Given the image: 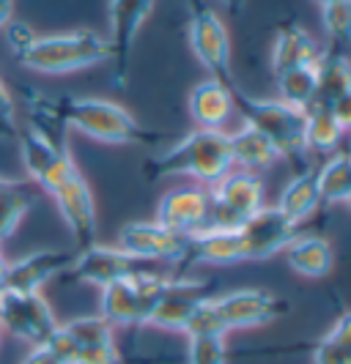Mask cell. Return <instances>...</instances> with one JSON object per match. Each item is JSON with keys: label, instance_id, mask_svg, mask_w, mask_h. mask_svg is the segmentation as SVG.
Here are the masks:
<instances>
[{"label": "cell", "instance_id": "f35d334b", "mask_svg": "<svg viewBox=\"0 0 351 364\" xmlns=\"http://www.w3.org/2000/svg\"><path fill=\"white\" fill-rule=\"evenodd\" d=\"M346 154H349V156H351V146H349V151H346Z\"/></svg>", "mask_w": 351, "mask_h": 364}, {"label": "cell", "instance_id": "6da1fadb", "mask_svg": "<svg viewBox=\"0 0 351 364\" xmlns=\"http://www.w3.org/2000/svg\"><path fill=\"white\" fill-rule=\"evenodd\" d=\"M143 170L151 181L165 178V176H187V178H195V183L201 186H211L225 173L234 170L231 137L228 132L195 129L182 143L146 159Z\"/></svg>", "mask_w": 351, "mask_h": 364}, {"label": "cell", "instance_id": "836d02e7", "mask_svg": "<svg viewBox=\"0 0 351 364\" xmlns=\"http://www.w3.org/2000/svg\"><path fill=\"white\" fill-rule=\"evenodd\" d=\"M327 340H332V343H337L340 348H346V350H351V312H346V315H340V318L335 321V326L330 328Z\"/></svg>", "mask_w": 351, "mask_h": 364}, {"label": "cell", "instance_id": "4dcf8cb0", "mask_svg": "<svg viewBox=\"0 0 351 364\" xmlns=\"http://www.w3.org/2000/svg\"><path fill=\"white\" fill-rule=\"evenodd\" d=\"M184 334L187 337H225L228 334L220 312L214 307V299H204L198 304V310L192 312V318L187 323Z\"/></svg>", "mask_w": 351, "mask_h": 364}, {"label": "cell", "instance_id": "d6986e66", "mask_svg": "<svg viewBox=\"0 0 351 364\" xmlns=\"http://www.w3.org/2000/svg\"><path fill=\"white\" fill-rule=\"evenodd\" d=\"M182 263H209V266L247 263L244 241L239 230H201L195 236H187V252Z\"/></svg>", "mask_w": 351, "mask_h": 364}, {"label": "cell", "instance_id": "2e32d148", "mask_svg": "<svg viewBox=\"0 0 351 364\" xmlns=\"http://www.w3.org/2000/svg\"><path fill=\"white\" fill-rule=\"evenodd\" d=\"M157 222L179 236H195L209 222V186L187 183L162 195L157 205Z\"/></svg>", "mask_w": 351, "mask_h": 364}, {"label": "cell", "instance_id": "d4e9b609", "mask_svg": "<svg viewBox=\"0 0 351 364\" xmlns=\"http://www.w3.org/2000/svg\"><path fill=\"white\" fill-rule=\"evenodd\" d=\"M343 127L337 124L330 105L313 102L305 109V146L310 154H335L343 140Z\"/></svg>", "mask_w": 351, "mask_h": 364}, {"label": "cell", "instance_id": "cb8c5ba5", "mask_svg": "<svg viewBox=\"0 0 351 364\" xmlns=\"http://www.w3.org/2000/svg\"><path fill=\"white\" fill-rule=\"evenodd\" d=\"M318 203H321L318 178H315V170L308 167V170L296 173L294 178L285 183V189H283V195H280L278 208L291 219V222L302 225L305 219H310L315 214Z\"/></svg>", "mask_w": 351, "mask_h": 364}, {"label": "cell", "instance_id": "7a4b0ae2", "mask_svg": "<svg viewBox=\"0 0 351 364\" xmlns=\"http://www.w3.org/2000/svg\"><path fill=\"white\" fill-rule=\"evenodd\" d=\"M56 109L66 127L83 132L85 137L110 143V146H157L162 134L143 129L132 112L108 102V99H93V96H66L58 99Z\"/></svg>", "mask_w": 351, "mask_h": 364}, {"label": "cell", "instance_id": "ba28073f", "mask_svg": "<svg viewBox=\"0 0 351 364\" xmlns=\"http://www.w3.org/2000/svg\"><path fill=\"white\" fill-rule=\"evenodd\" d=\"M61 326L53 307L41 293H19L0 288V328H9L14 337L31 348L44 346Z\"/></svg>", "mask_w": 351, "mask_h": 364}, {"label": "cell", "instance_id": "8fae6325", "mask_svg": "<svg viewBox=\"0 0 351 364\" xmlns=\"http://www.w3.org/2000/svg\"><path fill=\"white\" fill-rule=\"evenodd\" d=\"M151 11H154V0H110V9H108L110 38H108V44H110L112 80L118 88H124V82H127L135 38H137Z\"/></svg>", "mask_w": 351, "mask_h": 364}, {"label": "cell", "instance_id": "5b68a950", "mask_svg": "<svg viewBox=\"0 0 351 364\" xmlns=\"http://www.w3.org/2000/svg\"><path fill=\"white\" fill-rule=\"evenodd\" d=\"M258 208H263V183L256 173L234 167L209 186L206 230H239Z\"/></svg>", "mask_w": 351, "mask_h": 364}, {"label": "cell", "instance_id": "e575fe53", "mask_svg": "<svg viewBox=\"0 0 351 364\" xmlns=\"http://www.w3.org/2000/svg\"><path fill=\"white\" fill-rule=\"evenodd\" d=\"M330 107H332L335 118H337V124L343 127V132H349L351 129V91H346L343 96H337Z\"/></svg>", "mask_w": 351, "mask_h": 364}, {"label": "cell", "instance_id": "9a60e30c", "mask_svg": "<svg viewBox=\"0 0 351 364\" xmlns=\"http://www.w3.org/2000/svg\"><path fill=\"white\" fill-rule=\"evenodd\" d=\"M146 263L135 260L132 255H127L124 250L118 247H102V244H91L85 250H80L74 255L72 266L66 269L72 279L77 282H85V285H96V288H105L110 282L118 279H127L132 274L143 272Z\"/></svg>", "mask_w": 351, "mask_h": 364}, {"label": "cell", "instance_id": "83f0119b", "mask_svg": "<svg viewBox=\"0 0 351 364\" xmlns=\"http://www.w3.org/2000/svg\"><path fill=\"white\" fill-rule=\"evenodd\" d=\"M33 205V195L25 183L0 178V241L9 238L19 228V222Z\"/></svg>", "mask_w": 351, "mask_h": 364}, {"label": "cell", "instance_id": "9c48e42d", "mask_svg": "<svg viewBox=\"0 0 351 364\" xmlns=\"http://www.w3.org/2000/svg\"><path fill=\"white\" fill-rule=\"evenodd\" d=\"M19 156L25 164V173L44 189V192H56L61 183H66L72 176H77V164H74L69 148H61L50 143L47 137H41L33 129H19L17 134Z\"/></svg>", "mask_w": 351, "mask_h": 364}, {"label": "cell", "instance_id": "3957f363", "mask_svg": "<svg viewBox=\"0 0 351 364\" xmlns=\"http://www.w3.org/2000/svg\"><path fill=\"white\" fill-rule=\"evenodd\" d=\"M14 53L22 66L38 74H69L108 63L110 44L93 31H72L56 36H31L25 44L14 47Z\"/></svg>", "mask_w": 351, "mask_h": 364}, {"label": "cell", "instance_id": "277c9868", "mask_svg": "<svg viewBox=\"0 0 351 364\" xmlns=\"http://www.w3.org/2000/svg\"><path fill=\"white\" fill-rule=\"evenodd\" d=\"M234 102L241 112V124L261 132L272 146L278 148L280 159L291 162L296 173L308 170V146H305V109L291 107L280 99H258L236 85Z\"/></svg>", "mask_w": 351, "mask_h": 364}, {"label": "cell", "instance_id": "8992f818", "mask_svg": "<svg viewBox=\"0 0 351 364\" xmlns=\"http://www.w3.org/2000/svg\"><path fill=\"white\" fill-rule=\"evenodd\" d=\"M187 11H189V47L195 58L206 66L211 80L234 91L236 80L231 69V33L225 22L211 6H206V0L187 3Z\"/></svg>", "mask_w": 351, "mask_h": 364}, {"label": "cell", "instance_id": "e0dca14e", "mask_svg": "<svg viewBox=\"0 0 351 364\" xmlns=\"http://www.w3.org/2000/svg\"><path fill=\"white\" fill-rule=\"evenodd\" d=\"M53 198H56L58 211L77 241V247L85 250V247L96 244V203H93L91 186L83 178V173L61 183L53 192Z\"/></svg>", "mask_w": 351, "mask_h": 364}, {"label": "cell", "instance_id": "484cf974", "mask_svg": "<svg viewBox=\"0 0 351 364\" xmlns=\"http://www.w3.org/2000/svg\"><path fill=\"white\" fill-rule=\"evenodd\" d=\"M315 74H318V96L315 102L321 105H332L337 96L351 91V63L346 55L340 53H321L318 63H315Z\"/></svg>", "mask_w": 351, "mask_h": 364}, {"label": "cell", "instance_id": "44dd1931", "mask_svg": "<svg viewBox=\"0 0 351 364\" xmlns=\"http://www.w3.org/2000/svg\"><path fill=\"white\" fill-rule=\"evenodd\" d=\"M318 58H321V50L305 28H299L296 22L280 25L275 44H272V72H275V77L288 72V69H299V66H315Z\"/></svg>", "mask_w": 351, "mask_h": 364}, {"label": "cell", "instance_id": "1f68e13d", "mask_svg": "<svg viewBox=\"0 0 351 364\" xmlns=\"http://www.w3.org/2000/svg\"><path fill=\"white\" fill-rule=\"evenodd\" d=\"M189 340V364H225L228 350H225V337H187Z\"/></svg>", "mask_w": 351, "mask_h": 364}, {"label": "cell", "instance_id": "5bb4252c", "mask_svg": "<svg viewBox=\"0 0 351 364\" xmlns=\"http://www.w3.org/2000/svg\"><path fill=\"white\" fill-rule=\"evenodd\" d=\"M214 307L220 312L225 328L228 331H236V328H256L278 321L280 315L288 312V301L272 296L269 291L241 288V291L217 296L214 299Z\"/></svg>", "mask_w": 351, "mask_h": 364}, {"label": "cell", "instance_id": "4fadbf2b", "mask_svg": "<svg viewBox=\"0 0 351 364\" xmlns=\"http://www.w3.org/2000/svg\"><path fill=\"white\" fill-rule=\"evenodd\" d=\"M118 250H124L127 255H132L140 263H151V260L179 263V260H184L187 236L167 230L165 225H159L157 219L127 222L118 230Z\"/></svg>", "mask_w": 351, "mask_h": 364}, {"label": "cell", "instance_id": "f546056e", "mask_svg": "<svg viewBox=\"0 0 351 364\" xmlns=\"http://www.w3.org/2000/svg\"><path fill=\"white\" fill-rule=\"evenodd\" d=\"M324 31L332 41V53H340L351 47V0H335L321 6Z\"/></svg>", "mask_w": 351, "mask_h": 364}, {"label": "cell", "instance_id": "8d00e7d4", "mask_svg": "<svg viewBox=\"0 0 351 364\" xmlns=\"http://www.w3.org/2000/svg\"><path fill=\"white\" fill-rule=\"evenodd\" d=\"M220 3L231 14H241V11H244V0H220Z\"/></svg>", "mask_w": 351, "mask_h": 364}, {"label": "cell", "instance_id": "ab89813d", "mask_svg": "<svg viewBox=\"0 0 351 364\" xmlns=\"http://www.w3.org/2000/svg\"><path fill=\"white\" fill-rule=\"evenodd\" d=\"M346 203H349V205H351V198H349V200H346Z\"/></svg>", "mask_w": 351, "mask_h": 364}, {"label": "cell", "instance_id": "52a82bcc", "mask_svg": "<svg viewBox=\"0 0 351 364\" xmlns=\"http://www.w3.org/2000/svg\"><path fill=\"white\" fill-rule=\"evenodd\" d=\"M165 277L151 272H137L127 277V279H118V282H110L102 291V299H99V307H102V318L115 326H146L148 310L157 299V293L162 288Z\"/></svg>", "mask_w": 351, "mask_h": 364}, {"label": "cell", "instance_id": "74e56055", "mask_svg": "<svg viewBox=\"0 0 351 364\" xmlns=\"http://www.w3.org/2000/svg\"><path fill=\"white\" fill-rule=\"evenodd\" d=\"M318 3H321V6H327V3H335V0H318Z\"/></svg>", "mask_w": 351, "mask_h": 364}, {"label": "cell", "instance_id": "d590c367", "mask_svg": "<svg viewBox=\"0 0 351 364\" xmlns=\"http://www.w3.org/2000/svg\"><path fill=\"white\" fill-rule=\"evenodd\" d=\"M14 14V0H0V28Z\"/></svg>", "mask_w": 351, "mask_h": 364}, {"label": "cell", "instance_id": "30bf717a", "mask_svg": "<svg viewBox=\"0 0 351 364\" xmlns=\"http://www.w3.org/2000/svg\"><path fill=\"white\" fill-rule=\"evenodd\" d=\"M209 299V282L206 279H176L165 277L162 288L157 293L151 310H148L146 326L167 328V331H182L184 334L187 323L198 304Z\"/></svg>", "mask_w": 351, "mask_h": 364}, {"label": "cell", "instance_id": "7c38bea8", "mask_svg": "<svg viewBox=\"0 0 351 364\" xmlns=\"http://www.w3.org/2000/svg\"><path fill=\"white\" fill-rule=\"evenodd\" d=\"M239 236L244 241L247 260L256 263V260H269L285 252V247L299 236V225L285 217L278 205L275 208L263 205L241 225Z\"/></svg>", "mask_w": 351, "mask_h": 364}, {"label": "cell", "instance_id": "b9f144b4", "mask_svg": "<svg viewBox=\"0 0 351 364\" xmlns=\"http://www.w3.org/2000/svg\"><path fill=\"white\" fill-rule=\"evenodd\" d=\"M0 334H3V328H0Z\"/></svg>", "mask_w": 351, "mask_h": 364}, {"label": "cell", "instance_id": "ffe728a7", "mask_svg": "<svg viewBox=\"0 0 351 364\" xmlns=\"http://www.w3.org/2000/svg\"><path fill=\"white\" fill-rule=\"evenodd\" d=\"M234 109H236L234 91L225 88L217 80H211V77L198 82L189 93V115L198 124V129L222 132V127L231 121Z\"/></svg>", "mask_w": 351, "mask_h": 364}, {"label": "cell", "instance_id": "ac0fdd59", "mask_svg": "<svg viewBox=\"0 0 351 364\" xmlns=\"http://www.w3.org/2000/svg\"><path fill=\"white\" fill-rule=\"evenodd\" d=\"M74 255L72 252H61V250H41L33 255H25L6 263V274H3V288L19 293H41V288L63 274L72 266Z\"/></svg>", "mask_w": 351, "mask_h": 364}, {"label": "cell", "instance_id": "603a6c76", "mask_svg": "<svg viewBox=\"0 0 351 364\" xmlns=\"http://www.w3.org/2000/svg\"><path fill=\"white\" fill-rule=\"evenodd\" d=\"M228 137H231L234 167H239V170H247V173L258 176L261 170H269L280 159L278 148L272 146L261 132H256L247 124H241L236 132H228Z\"/></svg>", "mask_w": 351, "mask_h": 364}, {"label": "cell", "instance_id": "d6a6232c", "mask_svg": "<svg viewBox=\"0 0 351 364\" xmlns=\"http://www.w3.org/2000/svg\"><path fill=\"white\" fill-rule=\"evenodd\" d=\"M17 112H14V99L6 88V82L0 80V143L3 140H17Z\"/></svg>", "mask_w": 351, "mask_h": 364}, {"label": "cell", "instance_id": "7402d4cb", "mask_svg": "<svg viewBox=\"0 0 351 364\" xmlns=\"http://www.w3.org/2000/svg\"><path fill=\"white\" fill-rule=\"evenodd\" d=\"M285 260L299 277H310V279H321L332 272L335 252L332 244L321 236H299L285 247Z\"/></svg>", "mask_w": 351, "mask_h": 364}, {"label": "cell", "instance_id": "4316f807", "mask_svg": "<svg viewBox=\"0 0 351 364\" xmlns=\"http://www.w3.org/2000/svg\"><path fill=\"white\" fill-rule=\"evenodd\" d=\"M321 203H346L351 198V156L346 151H335L330 159L315 170Z\"/></svg>", "mask_w": 351, "mask_h": 364}, {"label": "cell", "instance_id": "f1b7e54d", "mask_svg": "<svg viewBox=\"0 0 351 364\" xmlns=\"http://www.w3.org/2000/svg\"><path fill=\"white\" fill-rule=\"evenodd\" d=\"M278 91L280 102H285L291 107L308 109L318 96L315 66H299V69H288V72L278 74Z\"/></svg>", "mask_w": 351, "mask_h": 364}, {"label": "cell", "instance_id": "60d3db41", "mask_svg": "<svg viewBox=\"0 0 351 364\" xmlns=\"http://www.w3.org/2000/svg\"><path fill=\"white\" fill-rule=\"evenodd\" d=\"M184 3H192V0H184Z\"/></svg>", "mask_w": 351, "mask_h": 364}]
</instances>
